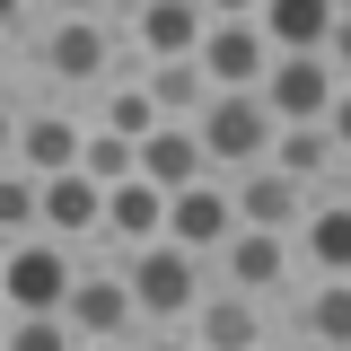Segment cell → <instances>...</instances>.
Returning <instances> with one entry per match:
<instances>
[{"label":"cell","instance_id":"obj_1","mask_svg":"<svg viewBox=\"0 0 351 351\" xmlns=\"http://www.w3.org/2000/svg\"><path fill=\"white\" fill-rule=\"evenodd\" d=\"M123 71H141L123 18H53L44 44H36V80H44V97H62V106H80V97L97 106ZM9 80H27V71H9Z\"/></svg>","mask_w":351,"mask_h":351},{"label":"cell","instance_id":"obj_2","mask_svg":"<svg viewBox=\"0 0 351 351\" xmlns=\"http://www.w3.org/2000/svg\"><path fill=\"white\" fill-rule=\"evenodd\" d=\"M123 281H132V299H141V325H149V334L193 325V316H202V299H211V263L184 255L176 237H158V246H132V255H123Z\"/></svg>","mask_w":351,"mask_h":351},{"label":"cell","instance_id":"obj_3","mask_svg":"<svg viewBox=\"0 0 351 351\" xmlns=\"http://www.w3.org/2000/svg\"><path fill=\"white\" fill-rule=\"evenodd\" d=\"M80 158H88V123L62 106V97L27 106V80H9V167H27V176H71Z\"/></svg>","mask_w":351,"mask_h":351},{"label":"cell","instance_id":"obj_4","mask_svg":"<svg viewBox=\"0 0 351 351\" xmlns=\"http://www.w3.org/2000/svg\"><path fill=\"white\" fill-rule=\"evenodd\" d=\"M80 272H88L80 246H62V237H18V246L0 255V299H9V316H62L71 290H80Z\"/></svg>","mask_w":351,"mask_h":351},{"label":"cell","instance_id":"obj_5","mask_svg":"<svg viewBox=\"0 0 351 351\" xmlns=\"http://www.w3.org/2000/svg\"><path fill=\"white\" fill-rule=\"evenodd\" d=\"M202 149H211V176H246V167H272V141H281V114L263 106V88H228L202 106Z\"/></svg>","mask_w":351,"mask_h":351},{"label":"cell","instance_id":"obj_6","mask_svg":"<svg viewBox=\"0 0 351 351\" xmlns=\"http://www.w3.org/2000/svg\"><path fill=\"white\" fill-rule=\"evenodd\" d=\"M219 290H246V299H299V237H272V228H237L228 246L211 255Z\"/></svg>","mask_w":351,"mask_h":351},{"label":"cell","instance_id":"obj_7","mask_svg":"<svg viewBox=\"0 0 351 351\" xmlns=\"http://www.w3.org/2000/svg\"><path fill=\"white\" fill-rule=\"evenodd\" d=\"M62 316L80 325V343H141V334H149V325H141V299H132V281H123V263H106V255H88V272H80V290H71Z\"/></svg>","mask_w":351,"mask_h":351},{"label":"cell","instance_id":"obj_8","mask_svg":"<svg viewBox=\"0 0 351 351\" xmlns=\"http://www.w3.org/2000/svg\"><path fill=\"white\" fill-rule=\"evenodd\" d=\"M114 18H123V36H132L141 62H184V53L211 44V9L202 0H123Z\"/></svg>","mask_w":351,"mask_h":351},{"label":"cell","instance_id":"obj_9","mask_svg":"<svg viewBox=\"0 0 351 351\" xmlns=\"http://www.w3.org/2000/svg\"><path fill=\"white\" fill-rule=\"evenodd\" d=\"M246 219H237V184L228 176H202V184H184V193H167V237L184 246V255L211 263L228 237H237Z\"/></svg>","mask_w":351,"mask_h":351},{"label":"cell","instance_id":"obj_10","mask_svg":"<svg viewBox=\"0 0 351 351\" xmlns=\"http://www.w3.org/2000/svg\"><path fill=\"white\" fill-rule=\"evenodd\" d=\"M193 343L202 351H272L281 343V316H272V299H246V290H219L202 299V316H193Z\"/></svg>","mask_w":351,"mask_h":351},{"label":"cell","instance_id":"obj_11","mask_svg":"<svg viewBox=\"0 0 351 351\" xmlns=\"http://www.w3.org/2000/svg\"><path fill=\"white\" fill-rule=\"evenodd\" d=\"M334 97H343V71H334L325 53H281L272 80H263V106H272L281 123H325Z\"/></svg>","mask_w":351,"mask_h":351},{"label":"cell","instance_id":"obj_12","mask_svg":"<svg viewBox=\"0 0 351 351\" xmlns=\"http://www.w3.org/2000/svg\"><path fill=\"white\" fill-rule=\"evenodd\" d=\"M281 334V351H351V281H299Z\"/></svg>","mask_w":351,"mask_h":351},{"label":"cell","instance_id":"obj_13","mask_svg":"<svg viewBox=\"0 0 351 351\" xmlns=\"http://www.w3.org/2000/svg\"><path fill=\"white\" fill-rule=\"evenodd\" d=\"M272 62H281V53H272V36H263L255 18H219L211 44H202V71H211L219 97H228V88H263V80H272Z\"/></svg>","mask_w":351,"mask_h":351},{"label":"cell","instance_id":"obj_14","mask_svg":"<svg viewBox=\"0 0 351 351\" xmlns=\"http://www.w3.org/2000/svg\"><path fill=\"white\" fill-rule=\"evenodd\" d=\"M237 184V219L246 228H272V237H299V219L316 211V193H307L299 176H281V167H246V176H228Z\"/></svg>","mask_w":351,"mask_h":351},{"label":"cell","instance_id":"obj_15","mask_svg":"<svg viewBox=\"0 0 351 351\" xmlns=\"http://www.w3.org/2000/svg\"><path fill=\"white\" fill-rule=\"evenodd\" d=\"M272 167L299 176L307 193H343V184H351V158H343V141H334V123H281Z\"/></svg>","mask_w":351,"mask_h":351},{"label":"cell","instance_id":"obj_16","mask_svg":"<svg viewBox=\"0 0 351 351\" xmlns=\"http://www.w3.org/2000/svg\"><path fill=\"white\" fill-rule=\"evenodd\" d=\"M299 272L307 281H351V184L316 193V211L299 219Z\"/></svg>","mask_w":351,"mask_h":351},{"label":"cell","instance_id":"obj_17","mask_svg":"<svg viewBox=\"0 0 351 351\" xmlns=\"http://www.w3.org/2000/svg\"><path fill=\"white\" fill-rule=\"evenodd\" d=\"M44 237H62V246H97L106 237V184L97 176H44Z\"/></svg>","mask_w":351,"mask_h":351},{"label":"cell","instance_id":"obj_18","mask_svg":"<svg viewBox=\"0 0 351 351\" xmlns=\"http://www.w3.org/2000/svg\"><path fill=\"white\" fill-rule=\"evenodd\" d=\"M106 237H114V263H123L132 246H158V237H167V193H158L149 176L106 184Z\"/></svg>","mask_w":351,"mask_h":351},{"label":"cell","instance_id":"obj_19","mask_svg":"<svg viewBox=\"0 0 351 351\" xmlns=\"http://www.w3.org/2000/svg\"><path fill=\"white\" fill-rule=\"evenodd\" d=\"M334 18H343V0H263L255 27L272 36V53H325L334 44Z\"/></svg>","mask_w":351,"mask_h":351},{"label":"cell","instance_id":"obj_20","mask_svg":"<svg viewBox=\"0 0 351 351\" xmlns=\"http://www.w3.org/2000/svg\"><path fill=\"white\" fill-rule=\"evenodd\" d=\"M141 176H149L158 193H184V184H202V176H211V149H202V132H193V123L149 132V141H141Z\"/></svg>","mask_w":351,"mask_h":351},{"label":"cell","instance_id":"obj_21","mask_svg":"<svg viewBox=\"0 0 351 351\" xmlns=\"http://www.w3.org/2000/svg\"><path fill=\"white\" fill-rule=\"evenodd\" d=\"M141 80H149V97L167 106V123H202V106L219 97L211 71H202V53H184V62H141Z\"/></svg>","mask_w":351,"mask_h":351},{"label":"cell","instance_id":"obj_22","mask_svg":"<svg viewBox=\"0 0 351 351\" xmlns=\"http://www.w3.org/2000/svg\"><path fill=\"white\" fill-rule=\"evenodd\" d=\"M97 123L123 132V141H149V132H167V106L149 97V80H141V71H123V80L97 97Z\"/></svg>","mask_w":351,"mask_h":351},{"label":"cell","instance_id":"obj_23","mask_svg":"<svg viewBox=\"0 0 351 351\" xmlns=\"http://www.w3.org/2000/svg\"><path fill=\"white\" fill-rule=\"evenodd\" d=\"M0 237H44V176L27 167H0Z\"/></svg>","mask_w":351,"mask_h":351},{"label":"cell","instance_id":"obj_24","mask_svg":"<svg viewBox=\"0 0 351 351\" xmlns=\"http://www.w3.org/2000/svg\"><path fill=\"white\" fill-rule=\"evenodd\" d=\"M80 176H97V184L141 176V141H123V132H106V123H88V158H80Z\"/></svg>","mask_w":351,"mask_h":351},{"label":"cell","instance_id":"obj_25","mask_svg":"<svg viewBox=\"0 0 351 351\" xmlns=\"http://www.w3.org/2000/svg\"><path fill=\"white\" fill-rule=\"evenodd\" d=\"M0 351H80V325L71 316H9Z\"/></svg>","mask_w":351,"mask_h":351},{"label":"cell","instance_id":"obj_26","mask_svg":"<svg viewBox=\"0 0 351 351\" xmlns=\"http://www.w3.org/2000/svg\"><path fill=\"white\" fill-rule=\"evenodd\" d=\"M325 62L351 80V0H343V18H334V44H325Z\"/></svg>","mask_w":351,"mask_h":351},{"label":"cell","instance_id":"obj_27","mask_svg":"<svg viewBox=\"0 0 351 351\" xmlns=\"http://www.w3.org/2000/svg\"><path fill=\"white\" fill-rule=\"evenodd\" d=\"M44 9H53V18H114L123 0H44Z\"/></svg>","mask_w":351,"mask_h":351},{"label":"cell","instance_id":"obj_28","mask_svg":"<svg viewBox=\"0 0 351 351\" xmlns=\"http://www.w3.org/2000/svg\"><path fill=\"white\" fill-rule=\"evenodd\" d=\"M141 351H202V343H193V325H167V334H141Z\"/></svg>","mask_w":351,"mask_h":351},{"label":"cell","instance_id":"obj_29","mask_svg":"<svg viewBox=\"0 0 351 351\" xmlns=\"http://www.w3.org/2000/svg\"><path fill=\"white\" fill-rule=\"evenodd\" d=\"M325 123H334V141H343V158H351V80H343V97H334V114H325Z\"/></svg>","mask_w":351,"mask_h":351},{"label":"cell","instance_id":"obj_30","mask_svg":"<svg viewBox=\"0 0 351 351\" xmlns=\"http://www.w3.org/2000/svg\"><path fill=\"white\" fill-rule=\"evenodd\" d=\"M202 9H211V27H219V18H255L263 0H202Z\"/></svg>","mask_w":351,"mask_h":351},{"label":"cell","instance_id":"obj_31","mask_svg":"<svg viewBox=\"0 0 351 351\" xmlns=\"http://www.w3.org/2000/svg\"><path fill=\"white\" fill-rule=\"evenodd\" d=\"M80 351H141V343H80Z\"/></svg>","mask_w":351,"mask_h":351},{"label":"cell","instance_id":"obj_32","mask_svg":"<svg viewBox=\"0 0 351 351\" xmlns=\"http://www.w3.org/2000/svg\"><path fill=\"white\" fill-rule=\"evenodd\" d=\"M272 351H281V343H272Z\"/></svg>","mask_w":351,"mask_h":351}]
</instances>
